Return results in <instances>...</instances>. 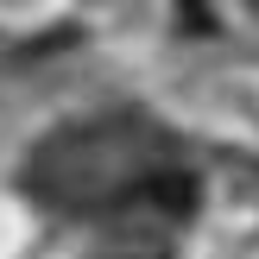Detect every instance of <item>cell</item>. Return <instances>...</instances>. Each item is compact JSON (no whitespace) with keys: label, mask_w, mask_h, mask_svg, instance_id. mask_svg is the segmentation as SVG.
Returning a JSON list of instances; mask_svg holds the SVG:
<instances>
[{"label":"cell","mask_w":259,"mask_h":259,"mask_svg":"<svg viewBox=\"0 0 259 259\" xmlns=\"http://www.w3.org/2000/svg\"><path fill=\"white\" fill-rule=\"evenodd\" d=\"M38 184L57 190L76 215H101V222H139V215L171 222L190 202V177L171 164L164 139L126 126L70 133L57 152H45Z\"/></svg>","instance_id":"cell-1"}]
</instances>
